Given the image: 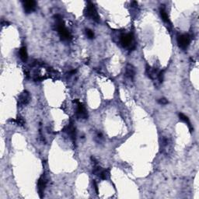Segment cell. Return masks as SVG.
Listing matches in <instances>:
<instances>
[{"label": "cell", "instance_id": "6da1fadb", "mask_svg": "<svg viewBox=\"0 0 199 199\" xmlns=\"http://www.w3.org/2000/svg\"><path fill=\"white\" fill-rule=\"evenodd\" d=\"M55 27L62 41H69L72 39V35L69 33V31L66 29L64 23L63 19L60 15H55Z\"/></svg>", "mask_w": 199, "mask_h": 199}, {"label": "cell", "instance_id": "7a4b0ae2", "mask_svg": "<svg viewBox=\"0 0 199 199\" xmlns=\"http://www.w3.org/2000/svg\"><path fill=\"white\" fill-rule=\"evenodd\" d=\"M84 15L85 17L87 18L90 19L96 23L100 22V17H99L98 12L95 8L93 3L91 2H88V4L84 9Z\"/></svg>", "mask_w": 199, "mask_h": 199}, {"label": "cell", "instance_id": "3957f363", "mask_svg": "<svg viewBox=\"0 0 199 199\" xmlns=\"http://www.w3.org/2000/svg\"><path fill=\"white\" fill-rule=\"evenodd\" d=\"M73 102L76 104V116L79 119H87L88 113L82 103H80L79 100H75Z\"/></svg>", "mask_w": 199, "mask_h": 199}, {"label": "cell", "instance_id": "277c9868", "mask_svg": "<svg viewBox=\"0 0 199 199\" xmlns=\"http://www.w3.org/2000/svg\"><path fill=\"white\" fill-rule=\"evenodd\" d=\"M177 44H178V46L180 48L183 50H186L187 48V47L190 44V42H191V37L188 34H181L177 36Z\"/></svg>", "mask_w": 199, "mask_h": 199}, {"label": "cell", "instance_id": "5b68a950", "mask_svg": "<svg viewBox=\"0 0 199 199\" xmlns=\"http://www.w3.org/2000/svg\"><path fill=\"white\" fill-rule=\"evenodd\" d=\"M47 177L44 174H42L40 176L39 180L37 181V188H38V194L40 198H43L44 191L45 190L46 185H47Z\"/></svg>", "mask_w": 199, "mask_h": 199}, {"label": "cell", "instance_id": "8992f818", "mask_svg": "<svg viewBox=\"0 0 199 199\" xmlns=\"http://www.w3.org/2000/svg\"><path fill=\"white\" fill-rule=\"evenodd\" d=\"M134 37L132 34H125L121 37V43L124 47H128L133 43Z\"/></svg>", "mask_w": 199, "mask_h": 199}, {"label": "cell", "instance_id": "52a82bcc", "mask_svg": "<svg viewBox=\"0 0 199 199\" xmlns=\"http://www.w3.org/2000/svg\"><path fill=\"white\" fill-rule=\"evenodd\" d=\"M23 6L24 11L27 13H31L36 9L37 7V2L34 0H29V1H23Z\"/></svg>", "mask_w": 199, "mask_h": 199}, {"label": "cell", "instance_id": "ba28073f", "mask_svg": "<svg viewBox=\"0 0 199 199\" xmlns=\"http://www.w3.org/2000/svg\"><path fill=\"white\" fill-rule=\"evenodd\" d=\"M65 131H66V133L68 134V136H69L70 138L72 139V141L74 143H76V128L74 127V125L71 122L69 123V125L66 128V129H65Z\"/></svg>", "mask_w": 199, "mask_h": 199}, {"label": "cell", "instance_id": "9c48e42d", "mask_svg": "<svg viewBox=\"0 0 199 199\" xmlns=\"http://www.w3.org/2000/svg\"><path fill=\"white\" fill-rule=\"evenodd\" d=\"M31 101V95L27 91H23L19 97V103L20 104L27 105Z\"/></svg>", "mask_w": 199, "mask_h": 199}, {"label": "cell", "instance_id": "30bf717a", "mask_svg": "<svg viewBox=\"0 0 199 199\" xmlns=\"http://www.w3.org/2000/svg\"><path fill=\"white\" fill-rule=\"evenodd\" d=\"M125 75L127 76L128 78L132 79L135 77V75H136V69L134 68V66L131 64H128L126 67V72H125Z\"/></svg>", "mask_w": 199, "mask_h": 199}, {"label": "cell", "instance_id": "8fae6325", "mask_svg": "<svg viewBox=\"0 0 199 199\" xmlns=\"http://www.w3.org/2000/svg\"><path fill=\"white\" fill-rule=\"evenodd\" d=\"M146 74L149 76V78L151 79H154L157 78L158 76V72L156 69H152V68L150 66H146Z\"/></svg>", "mask_w": 199, "mask_h": 199}, {"label": "cell", "instance_id": "7c38bea8", "mask_svg": "<svg viewBox=\"0 0 199 199\" xmlns=\"http://www.w3.org/2000/svg\"><path fill=\"white\" fill-rule=\"evenodd\" d=\"M179 118H180V120H181V121H184V123L187 124L191 132L192 131H194V128L192 127V125H191V122H190V120H189V118L187 117V116H186V115H184V114H182V113H180V114H179Z\"/></svg>", "mask_w": 199, "mask_h": 199}, {"label": "cell", "instance_id": "4fadbf2b", "mask_svg": "<svg viewBox=\"0 0 199 199\" xmlns=\"http://www.w3.org/2000/svg\"><path fill=\"white\" fill-rule=\"evenodd\" d=\"M20 58L23 62H26L28 59V55H27V48L25 47H21L20 50Z\"/></svg>", "mask_w": 199, "mask_h": 199}, {"label": "cell", "instance_id": "5bb4252c", "mask_svg": "<svg viewBox=\"0 0 199 199\" xmlns=\"http://www.w3.org/2000/svg\"><path fill=\"white\" fill-rule=\"evenodd\" d=\"M160 16L162 17L163 20L164 21L165 23H170V19H169L168 15H167V13H166V10H165L163 8L160 9Z\"/></svg>", "mask_w": 199, "mask_h": 199}, {"label": "cell", "instance_id": "9a60e30c", "mask_svg": "<svg viewBox=\"0 0 199 199\" xmlns=\"http://www.w3.org/2000/svg\"><path fill=\"white\" fill-rule=\"evenodd\" d=\"M98 176L101 179H103V180H107V178H109V176H110V169H107V170H104L103 169Z\"/></svg>", "mask_w": 199, "mask_h": 199}, {"label": "cell", "instance_id": "2e32d148", "mask_svg": "<svg viewBox=\"0 0 199 199\" xmlns=\"http://www.w3.org/2000/svg\"><path fill=\"white\" fill-rule=\"evenodd\" d=\"M12 122H15V123H17V125H20V126H23L25 124V121L23 120V117H18L16 120H12Z\"/></svg>", "mask_w": 199, "mask_h": 199}, {"label": "cell", "instance_id": "e0dca14e", "mask_svg": "<svg viewBox=\"0 0 199 199\" xmlns=\"http://www.w3.org/2000/svg\"><path fill=\"white\" fill-rule=\"evenodd\" d=\"M86 36L88 37L89 39H93L94 38V33H93V31L90 29H86Z\"/></svg>", "mask_w": 199, "mask_h": 199}, {"label": "cell", "instance_id": "ac0fdd59", "mask_svg": "<svg viewBox=\"0 0 199 199\" xmlns=\"http://www.w3.org/2000/svg\"><path fill=\"white\" fill-rule=\"evenodd\" d=\"M163 78H164V71H160L158 72V76H157V79H159L160 82H163Z\"/></svg>", "mask_w": 199, "mask_h": 199}, {"label": "cell", "instance_id": "d6986e66", "mask_svg": "<svg viewBox=\"0 0 199 199\" xmlns=\"http://www.w3.org/2000/svg\"><path fill=\"white\" fill-rule=\"evenodd\" d=\"M158 103L161 105H166L169 102L166 98H160L158 101Z\"/></svg>", "mask_w": 199, "mask_h": 199}, {"label": "cell", "instance_id": "ffe728a7", "mask_svg": "<svg viewBox=\"0 0 199 199\" xmlns=\"http://www.w3.org/2000/svg\"><path fill=\"white\" fill-rule=\"evenodd\" d=\"M93 186H94V188H95V191H96V193L97 194V195H98V186H97V182H96V181H93Z\"/></svg>", "mask_w": 199, "mask_h": 199}, {"label": "cell", "instance_id": "44dd1931", "mask_svg": "<svg viewBox=\"0 0 199 199\" xmlns=\"http://www.w3.org/2000/svg\"><path fill=\"white\" fill-rule=\"evenodd\" d=\"M9 22H7V21H4V20L2 21V27H5V26H9Z\"/></svg>", "mask_w": 199, "mask_h": 199}]
</instances>
